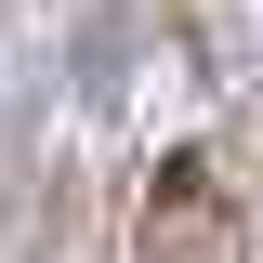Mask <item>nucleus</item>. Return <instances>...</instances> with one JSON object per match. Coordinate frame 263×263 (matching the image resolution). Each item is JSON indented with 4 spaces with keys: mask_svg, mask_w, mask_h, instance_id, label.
Masks as SVG:
<instances>
[{
    "mask_svg": "<svg viewBox=\"0 0 263 263\" xmlns=\"http://www.w3.org/2000/svg\"><path fill=\"white\" fill-rule=\"evenodd\" d=\"M132 263H250V211L197 145H171L145 171V211H132Z\"/></svg>",
    "mask_w": 263,
    "mask_h": 263,
    "instance_id": "1",
    "label": "nucleus"
},
{
    "mask_svg": "<svg viewBox=\"0 0 263 263\" xmlns=\"http://www.w3.org/2000/svg\"><path fill=\"white\" fill-rule=\"evenodd\" d=\"M0 13H13V0H0Z\"/></svg>",
    "mask_w": 263,
    "mask_h": 263,
    "instance_id": "2",
    "label": "nucleus"
}]
</instances>
